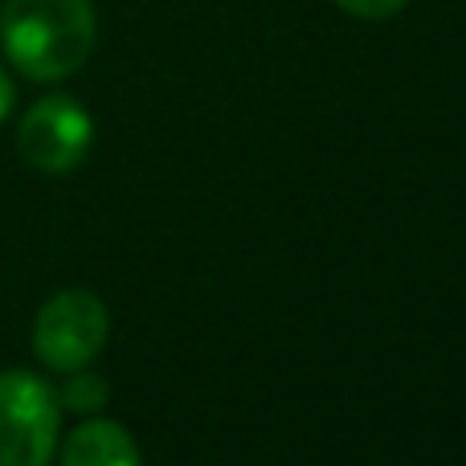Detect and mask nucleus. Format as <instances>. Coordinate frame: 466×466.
Instances as JSON below:
<instances>
[{
  "mask_svg": "<svg viewBox=\"0 0 466 466\" xmlns=\"http://www.w3.org/2000/svg\"><path fill=\"white\" fill-rule=\"evenodd\" d=\"M95 33L90 0H5L0 13V46L33 82H62L82 70Z\"/></svg>",
  "mask_w": 466,
  "mask_h": 466,
  "instance_id": "obj_1",
  "label": "nucleus"
},
{
  "mask_svg": "<svg viewBox=\"0 0 466 466\" xmlns=\"http://www.w3.org/2000/svg\"><path fill=\"white\" fill-rule=\"evenodd\" d=\"M62 401L25 369L0 372V466H49L57 454Z\"/></svg>",
  "mask_w": 466,
  "mask_h": 466,
  "instance_id": "obj_2",
  "label": "nucleus"
},
{
  "mask_svg": "<svg viewBox=\"0 0 466 466\" xmlns=\"http://www.w3.org/2000/svg\"><path fill=\"white\" fill-rule=\"evenodd\" d=\"M111 315L103 299L90 290H62L37 311L33 323V352L54 372H78L103 352Z\"/></svg>",
  "mask_w": 466,
  "mask_h": 466,
  "instance_id": "obj_3",
  "label": "nucleus"
},
{
  "mask_svg": "<svg viewBox=\"0 0 466 466\" xmlns=\"http://www.w3.org/2000/svg\"><path fill=\"white\" fill-rule=\"evenodd\" d=\"M95 123L86 106L74 103L70 95H49L25 111L16 127V147L21 156L41 172H70L86 160Z\"/></svg>",
  "mask_w": 466,
  "mask_h": 466,
  "instance_id": "obj_4",
  "label": "nucleus"
},
{
  "mask_svg": "<svg viewBox=\"0 0 466 466\" xmlns=\"http://www.w3.org/2000/svg\"><path fill=\"white\" fill-rule=\"evenodd\" d=\"M57 466H144L139 446L119 421L90 418L66 438Z\"/></svg>",
  "mask_w": 466,
  "mask_h": 466,
  "instance_id": "obj_5",
  "label": "nucleus"
},
{
  "mask_svg": "<svg viewBox=\"0 0 466 466\" xmlns=\"http://www.w3.org/2000/svg\"><path fill=\"white\" fill-rule=\"evenodd\" d=\"M57 401L66 405V410H103L106 401V385L98 377H90V372H74L70 380H66V389L57 393Z\"/></svg>",
  "mask_w": 466,
  "mask_h": 466,
  "instance_id": "obj_6",
  "label": "nucleus"
},
{
  "mask_svg": "<svg viewBox=\"0 0 466 466\" xmlns=\"http://www.w3.org/2000/svg\"><path fill=\"white\" fill-rule=\"evenodd\" d=\"M344 13H352V16H360V21H385V16H393V13H401L410 0H336Z\"/></svg>",
  "mask_w": 466,
  "mask_h": 466,
  "instance_id": "obj_7",
  "label": "nucleus"
},
{
  "mask_svg": "<svg viewBox=\"0 0 466 466\" xmlns=\"http://www.w3.org/2000/svg\"><path fill=\"white\" fill-rule=\"evenodd\" d=\"M13 98H16L13 78H8L5 66H0V123H5V115H8V111H13Z\"/></svg>",
  "mask_w": 466,
  "mask_h": 466,
  "instance_id": "obj_8",
  "label": "nucleus"
}]
</instances>
